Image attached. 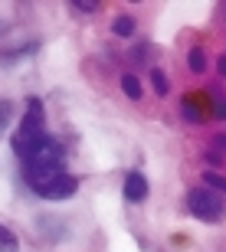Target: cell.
I'll return each instance as SVG.
<instances>
[{
  "label": "cell",
  "mask_w": 226,
  "mask_h": 252,
  "mask_svg": "<svg viewBox=\"0 0 226 252\" xmlns=\"http://www.w3.org/2000/svg\"><path fill=\"white\" fill-rule=\"evenodd\" d=\"M187 206H190V213L197 216V220H203V223H213V220H220V213H223L226 196H223V193H213L210 187H200V190H194V193H190Z\"/></svg>",
  "instance_id": "6da1fadb"
},
{
  "label": "cell",
  "mask_w": 226,
  "mask_h": 252,
  "mask_svg": "<svg viewBox=\"0 0 226 252\" xmlns=\"http://www.w3.org/2000/svg\"><path fill=\"white\" fill-rule=\"evenodd\" d=\"M43 134V102L39 98H30L27 102V115H23V122H20V131L17 138L23 141H33Z\"/></svg>",
  "instance_id": "7a4b0ae2"
},
{
  "label": "cell",
  "mask_w": 226,
  "mask_h": 252,
  "mask_svg": "<svg viewBox=\"0 0 226 252\" xmlns=\"http://www.w3.org/2000/svg\"><path fill=\"white\" fill-rule=\"evenodd\" d=\"M75 190H79V180L69 177L66 170H63V174H59L56 180H49L46 187L39 190V196H49V200H69V196H72Z\"/></svg>",
  "instance_id": "3957f363"
},
{
  "label": "cell",
  "mask_w": 226,
  "mask_h": 252,
  "mask_svg": "<svg viewBox=\"0 0 226 252\" xmlns=\"http://www.w3.org/2000/svg\"><path fill=\"white\" fill-rule=\"evenodd\" d=\"M125 196H128L131 203H141L144 196H148V180H144L138 170H131V174L125 177Z\"/></svg>",
  "instance_id": "277c9868"
},
{
  "label": "cell",
  "mask_w": 226,
  "mask_h": 252,
  "mask_svg": "<svg viewBox=\"0 0 226 252\" xmlns=\"http://www.w3.org/2000/svg\"><path fill=\"white\" fill-rule=\"evenodd\" d=\"M0 252H20L17 236L10 233V229H3V226H0Z\"/></svg>",
  "instance_id": "5b68a950"
},
{
  "label": "cell",
  "mask_w": 226,
  "mask_h": 252,
  "mask_svg": "<svg viewBox=\"0 0 226 252\" xmlns=\"http://www.w3.org/2000/svg\"><path fill=\"white\" fill-rule=\"evenodd\" d=\"M151 85H154V92H158V95H167V92H170L167 75L161 72V69H151Z\"/></svg>",
  "instance_id": "8992f818"
},
{
  "label": "cell",
  "mask_w": 226,
  "mask_h": 252,
  "mask_svg": "<svg viewBox=\"0 0 226 252\" xmlns=\"http://www.w3.org/2000/svg\"><path fill=\"white\" fill-rule=\"evenodd\" d=\"M180 112H184L187 122H203V112H200V105L194 102V98H184V108H180Z\"/></svg>",
  "instance_id": "52a82bcc"
},
{
  "label": "cell",
  "mask_w": 226,
  "mask_h": 252,
  "mask_svg": "<svg viewBox=\"0 0 226 252\" xmlns=\"http://www.w3.org/2000/svg\"><path fill=\"white\" fill-rule=\"evenodd\" d=\"M187 63H190L194 72H203V69H207V56H203V49L194 46V49H190V56H187Z\"/></svg>",
  "instance_id": "ba28073f"
},
{
  "label": "cell",
  "mask_w": 226,
  "mask_h": 252,
  "mask_svg": "<svg viewBox=\"0 0 226 252\" xmlns=\"http://www.w3.org/2000/svg\"><path fill=\"white\" fill-rule=\"evenodd\" d=\"M112 30L118 33V36H131V33H134V20L131 17H118L112 23Z\"/></svg>",
  "instance_id": "9c48e42d"
},
{
  "label": "cell",
  "mask_w": 226,
  "mask_h": 252,
  "mask_svg": "<svg viewBox=\"0 0 226 252\" xmlns=\"http://www.w3.org/2000/svg\"><path fill=\"white\" fill-rule=\"evenodd\" d=\"M203 184L213 190H220V193H226V177H220V174H213V170H207L203 174Z\"/></svg>",
  "instance_id": "30bf717a"
},
{
  "label": "cell",
  "mask_w": 226,
  "mask_h": 252,
  "mask_svg": "<svg viewBox=\"0 0 226 252\" xmlns=\"http://www.w3.org/2000/svg\"><path fill=\"white\" fill-rule=\"evenodd\" d=\"M122 85H125V92H128V98H141V82L134 75H125Z\"/></svg>",
  "instance_id": "8fae6325"
},
{
  "label": "cell",
  "mask_w": 226,
  "mask_h": 252,
  "mask_svg": "<svg viewBox=\"0 0 226 252\" xmlns=\"http://www.w3.org/2000/svg\"><path fill=\"white\" fill-rule=\"evenodd\" d=\"M10 115H13V108H10V102H0V134L7 131V125H10Z\"/></svg>",
  "instance_id": "7c38bea8"
},
{
  "label": "cell",
  "mask_w": 226,
  "mask_h": 252,
  "mask_svg": "<svg viewBox=\"0 0 226 252\" xmlns=\"http://www.w3.org/2000/svg\"><path fill=\"white\" fill-rule=\"evenodd\" d=\"M72 7L75 10H95L98 3H95V0H72Z\"/></svg>",
  "instance_id": "4fadbf2b"
},
{
  "label": "cell",
  "mask_w": 226,
  "mask_h": 252,
  "mask_svg": "<svg viewBox=\"0 0 226 252\" xmlns=\"http://www.w3.org/2000/svg\"><path fill=\"white\" fill-rule=\"evenodd\" d=\"M217 69H220V75H226V56L217 59Z\"/></svg>",
  "instance_id": "5bb4252c"
},
{
  "label": "cell",
  "mask_w": 226,
  "mask_h": 252,
  "mask_svg": "<svg viewBox=\"0 0 226 252\" xmlns=\"http://www.w3.org/2000/svg\"><path fill=\"white\" fill-rule=\"evenodd\" d=\"M217 115H220V118H226V102H217Z\"/></svg>",
  "instance_id": "9a60e30c"
},
{
  "label": "cell",
  "mask_w": 226,
  "mask_h": 252,
  "mask_svg": "<svg viewBox=\"0 0 226 252\" xmlns=\"http://www.w3.org/2000/svg\"><path fill=\"white\" fill-rule=\"evenodd\" d=\"M213 144H217V148H226V138L220 134V138H213Z\"/></svg>",
  "instance_id": "2e32d148"
}]
</instances>
